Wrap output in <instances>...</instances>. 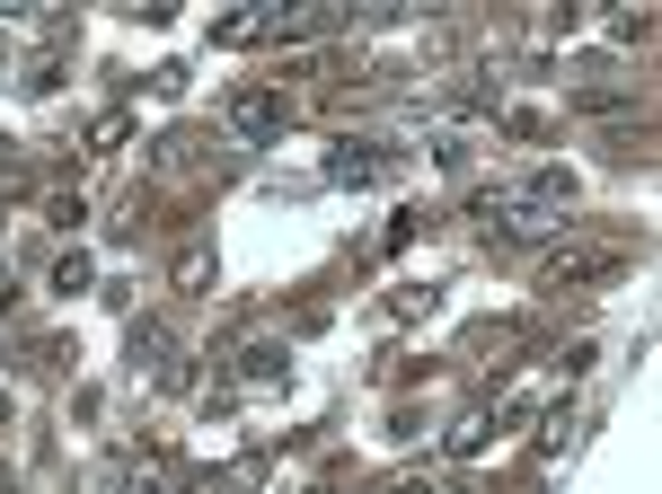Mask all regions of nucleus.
Segmentation results:
<instances>
[{"mask_svg": "<svg viewBox=\"0 0 662 494\" xmlns=\"http://www.w3.org/2000/svg\"><path fill=\"white\" fill-rule=\"evenodd\" d=\"M565 204H574V177H565V168H530L522 186H486V195H477V221L530 239V230H556V221H565Z\"/></svg>", "mask_w": 662, "mask_h": 494, "instance_id": "1", "label": "nucleus"}, {"mask_svg": "<svg viewBox=\"0 0 662 494\" xmlns=\"http://www.w3.org/2000/svg\"><path fill=\"white\" fill-rule=\"evenodd\" d=\"M328 177H335V186H389V177H398V150H380V141H344V150L328 159Z\"/></svg>", "mask_w": 662, "mask_h": 494, "instance_id": "2", "label": "nucleus"}, {"mask_svg": "<svg viewBox=\"0 0 662 494\" xmlns=\"http://www.w3.org/2000/svg\"><path fill=\"white\" fill-rule=\"evenodd\" d=\"M230 124H238L247 141H283V124H292V107H283L274 89H238V98H230Z\"/></svg>", "mask_w": 662, "mask_h": 494, "instance_id": "3", "label": "nucleus"}, {"mask_svg": "<svg viewBox=\"0 0 662 494\" xmlns=\"http://www.w3.org/2000/svg\"><path fill=\"white\" fill-rule=\"evenodd\" d=\"M592 274H619V247H556L548 256V283H592Z\"/></svg>", "mask_w": 662, "mask_h": 494, "instance_id": "4", "label": "nucleus"}, {"mask_svg": "<svg viewBox=\"0 0 662 494\" xmlns=\"http://www.w3.org/2000/svg\"><path fill=\"white\" fill-rule=\"evenodd\" d=\"M80 283H89V256H80V247H71V256H53V292H80Z\"/></svg>", "mask_w": 662, "mask_h": 494, "instance_id": "5", "label": "nucleus"}, {"mask_svg": "<svg viewBox=\"0 0 662 494\" xmlns=\"http://www.w3.org/2000/svg\"><path fill=\"white\" fill-rule=\"evenodd\" d=\"M0 424H9V397H0Z\"/></svg>", "mask_w": 662, "mask_h": 494, "instance_id": "6", "label": "nucleus"}, {"mask_svg": "<svg viewBox=\"0 0 662 494\" xmlns=\"http://www.w3.org/2000/svg\"><path fill=\"white\" fill-rule=\"evenodd\" d=\"M0 494H18V486H0Z\"/></svg>", "mask_w": 662, "mask_h": 494, "instance_id": "7", "label": "nucleus"}]
</instances>
